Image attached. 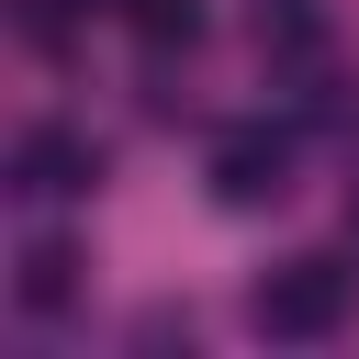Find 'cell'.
<instances>
[{"label":"cell","mask_w":359,"mask_h":359,"mask_svg":"<svg viewBox=\"0 0 359 359\" xmlns=\"http://www.w3.org/2000/svg\"><path fill=\"white\" fill-rule=\"evenodd\" d=\"M348 247H359V202H348Z\"/></svg>","instance_id":"obj_8"},{"label":"cell","mask_w":359,"mask_h":359,"mask_svg":"<svg viewBox=\"0 0 359 359\" xmlns=\"http://www.w3.org/2000/svg\"><path fill=\"white\" fill-rule=\"evenodd\" d=\"M11 34H22L34 56H67V34H79V11H67V0H11Z\"/></svg>","instance_id":"obj_7"},{"label":"cell","mask_w":359,"mask_h":359,"mask_svg":"<svg viewBox=\"0 0 359 359\" xmlns=\"http://www.w3.org/2000/svg\"><path fill=\"white\" fill-rule=\"evenodd\" d=\"M123 34H135L146 56H168V45L202 34V0H123Z\"/></svg>","instance_id":"obj_5"},{"label":"cell","mask_w":359,"mask_h":359,"mask_svg":"<svg viewBox=\"0 0 359 359\" xmlns=\"http://www.w3.org/2000/svg\"><path fill=\"white\" fill-rule=\"evenodd\" d=\"M213 191H224L236 213L280 202V191H292V135H280V123H236V135H213Z\"/></svg>","instance_id":"obj_3"},{"label":"cell","mask_w":359,"mask_h":359,"mask_svg":"<svg viewBox=\"0 0 359 359\" xmlns=\"http://www.w3.org/2000/svg\"><path fill=\"white\" fill-rule=\"evenodd\" d=\"M90 180H101V146L79 123H22L11 135V191L22 202H79Z\"/></svg>","instance_id":"obj_2"},{"label":"cell","mask_w":359,"mask_h":359,"mask_svg":"<svg viewBox=\"0 0 359 359\" xmlns=\"http://www.w3.org/2000/svg\"><path fill=\"white\" fill-rule=\"evenodd\" d=\"M258 45H269V56H314V45H325V11H314V0H258Z\"/></svg>","instance_id":"obj_6"},{"label":"cell","mask_w":359,"mask_h":359,"mask_svg":"<svg viewBox=\"0 0 359 359\" xmlns=\"http://www.w3.org/2000/svg\"><path fill=\"white\" fill-rule=\"evenodd\" d=\"M247 314H258V337H280V348H325V337L359 314V269H337V258H280V269L247 292Z\"/></svg>","instance_id":"obj_1"},{"label":"cell","mask_w":359,"mask_h":359,"mask_svg":"<svg viewBox=\"0 0 359 359\" xmlns=\"http://www.w3.org/2000/svg\"><path fill=\"white\" fill-rule=\"evenodd\" d=\"M11 292H22V314H56V303L79 292V258H67V236H34V247L11 258Z\"/></svg>","instance_id":"obj_4"}]
</instances>
